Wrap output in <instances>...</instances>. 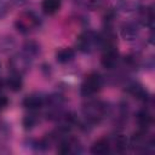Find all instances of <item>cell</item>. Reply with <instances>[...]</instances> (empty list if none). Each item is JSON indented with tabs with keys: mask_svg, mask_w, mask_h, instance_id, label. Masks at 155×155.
Here are the masks:
<instances>
[{
	"mask_svg": "<svg viewBox=\"0 0 155 155\" xmlns=\"http://www.w3.org/2000/svg\"><path fill=\"white\" fill-rule=\"evenodd\" d=\"M42 24L41 17L33 10H24L18 13L15 19V28L18 33L27 35L36 29H39Z\"/></svg>",
	"mask_w": 155,
	"mask_h": 155,
	"instance_id": "cell-2",
	"label": "cell"
},
{
	"mask_svg": "<svg viewBox=\"0 0 155 155\" xmlns=\"http://www.w3.org/2000/svg\"><path fill=\"white\" fill-rule=\"evenodd\" d=\"M110 142H111V149L114 148L116 153H125L130 148L128 138L124 133H120V132L116 133L114 138L110 139Z\"/></svg>",
	"mask_w": 155,
	"mask_h": 155,
	"instance_id": "cell-18",
	"label": "cell"
},
{
	"mask_svg": "<svg viewBox=\"0 0 155 155\" xmlns=\"http://www.w3.org/2000/svg\"><path fill=\"white\" fill-rule=\"evenodd\" d=\"M31 62H33V58H30L28 54H25L24 52L21 51V52H17L10 57L8 69L11 73L19 74L23 76L25 73L29 71V69L31 67Z\"/></svg>",
	"mask_w": 155,
	"mask_h": 155,
	"instance_id": "cell-6",
	"label": "cell"
},
{
	"mask_svg": "<svg viewBox=\"0 0 155 155\" xmlns=\"http://www.w3.org/2000/svg\"><path fill=\"white\" fill-rule=\"evenodd\" d=\"M4 86H5V81L0 79V94L2 93V90H4Z\"/></svg>",
	"mask_w": 155,
	"mask_h": 155,
	"instance_id": "cell-26",
	"label": "cell"
},
{
	"mask_svg": "<svg viewBox=\"0 0 155 155\" xmlns=\"http://www.w3.org/2000/svg\"><path fill=\"white\" fill-rule=\"evenodd\" d=\"M103 84L104 81L102 75L97 71H92L84 78L80 85V94L84 98H91L102 90Z\"/></svg>",
	"mask_w": 155,
	"mask_h": 155,
	"instance_id": "cell-4",
	"label": "cell"
},
{
	"mask_svg": "<svg viewBox=\"0 0 155 155\" xmlns=\"http://www.w3.org/2000/svg\"><path fill=\"white\" fill-rule=\"evenodd\" d=\"M109 103L98 98H87V101L81 107V113L85 121L90 125H96L107 119L110 114Z\"/></svg>",
	"mask_w": 155,
	"mask_h": 155,
	"instance_id": "cell-1",
	"label": "cell"
},
{
	"mask_svg": "<svg viewBox=\"0 0 155 155\" xmlns=\"http://www.w3.org/2000/svg\"><path fill=\"white\" fill-rule=\"evenodd\" d=\"M5 86L11 92H19L23 88V78H22V75L10 73V75L6 78Z\"/></svg>",
	"mask_w": 155,
	"mask_h": 155,
	"instance_id": "cell-17",
	"label": "cell"
},
{
	"mask_svg": "<svg viewBox=\"0 0 155 155\" xmlns=\"http://www.w3.org/2000/svg\"><path fill=\"white\" fill-rule=\"evenodd\" d=\"M46 98H47V94H44L41 92L29 93L22 99V107L25 108L27 110L38 111L46 105Z\"/></svg>",
	"mask_w": 155,
	"mask_h": 155,
	"instance_id": "cell-9",
	"label": "cell"
},
{
	"mask_svg": "<svg viewBox=\"0 0 155 155\" xmlns=\"http://www.w3.org/2000/svg\"><path fill=\"white\" fill-rule=\"evenodd\" d=\"M143 1L144 0H117V5L124 12H133L143 5Z\"/></svg>",
	"mask_w": 155,
	"mask_h": 155,
	"instance_id": "cell-21",
	"label": "cell"
},
{
	"mask_svg": "<svg viewBox=\"0 0 155 155\" xmlns=\"http://www.w3.org/2000/svg\"><path fill=\"white\" fill-rule=\"evenodd\" d=\"M102 56H101V65L107 70L115 69L120 63V53L117 50V45L108 46L102 48Z\"/></svg>",
	"mask_w": 155,
	"mask_h": 155,
	"instance_id": "cell-8",
	"label": "cell"
},
{
	"mask_svg": "<svg viewBox=\"0 0 155 155\" xmlns=\"http://www.w3.org/2000/svg\"><path fill=\"white\" fill-rule=\"evenodd\" d=\"M82 7L90 10V11H94V10H98L101 8L103 5H104V1L105 0H76Z\"/></svg>",
	"mask_w": 155,
	"mask_h": 155,
	"instance_id": "cell-24",
	"label": "cell"
},
{
	"mask_svg": "<svg viewBox=\"0 0 155 155\" xmlns=\"http://www.w3.org/2000/svg\"><path fill=\"white\" fill-rule=\"evenodd\" d=\"M153 114L148 108L144 107L136 113V122L140 130H149V127L153 125Z\"/></svg>",
	"mask_w": 155,
	"mask_h": 155,
	"instance_id": "cell-14",
	"label": "cell"
},
{
	"mask_svg": "<svg viewBox=\"0 0 155 155\" xmlns=\"http://www.w3.org/2000/svg\"><path fill=\"white\" fill-rule=\"evenodd\" d=\"M75 48L82 53H92L96 50L101 48V40H99V33L86 29L81 31L75 40Z\"/></svg>",
	"mask_w": 155,
	"mask_h": 155,
	"instance_id": "cell-3",
	"label": "cell"
},
{
	"mask_svg": "<svg viewBox=\"0 0 155 155\" xmlns=\"http://www.w3.org/2000/svg\"><path fill=\"white\" fill-rule=\"evenodd\" d=\"M19 2L21 0H0V21L4 19Z\"/></svg>",
	"mask_w": 155,
	"mask_h": 155,
	"instance_id": "cell-22",
	"label": "cell"
},
{
	"mask_svg": "<svg viewBox=\"0 0 155 155\" xmlns=\"http://www.w3.org/2000/svg\"><path fill=\"white\" fill-rule=\"evenodd\" d=\"M125 91H126V93H128L130 96H132L133 98H136L143 103H148L151 98L149 91L138 81H128L125 85Z\"/></svg>",
	"mask_w": 155,
	"mask_h": 155,
	"instance_id": "cell-10",
	"label": "cell"
},
{
	"mask_svg": "<svg viewBox=\"0 0 155 155\" xmlns=\"http://www.w3.org/2000/svg\"><path fill=\"white\" fill-rule=\"evenodd\" d=\"M117 17V13L115 11V8H109L107 10L104 17H103V22H104V29H113L115 19Z\"/></svg>",
	"mask_w": 155,
	"mask_h": 155,
	"instance_id": "cell-23",
	"label": "cell"
},
{
	"mask_svg": "<svg viewBox=\"0 0 155 155\" xmlns=\"http://www.w3.org/2000/svg\"><path fill=\"white\" fill-rule=\"evenodd\" d=\"M22 52L28 54L30 58H35L41 53V46L35 40H27L22 46Z\"/></svg>",
	"mask_w": 155,
	"mask_h": 155,
	"instance_id": "cell-20",
	"label": "cell"
},
{
	"mask_svg": "<svg viewBox=\"0 0 155 155\" xmlns=\"http://www.w3.org/2000/svg\"><path fill=\"white\" fill-rule=\"evenodd\" d=\"M75 57H76V51L73 47H61L56 51L54 54V58L59 64H68L73 62Z\"/></svg>",
	"mask_w": 155,
	"mask_h": 155,
	"instance_id": "cell-15",
	"label": "cell"
},
{
	"mask_svg": "<svg viewBox=\"0 0 155 155\" xmlns=\"http://www.w3.org/2000/svg\"><path fill=\"white\" fill-rule=\"evenodd\" d=\"M154 21H155V15L151 5H142L137 10V22L140 25L153 28Z\"/></svg>",
	"mask_w": 155,
	"mask_h": 155,
	"instance_id": "cell-11",
	"label": "cell"
},
{
	"mask_svg": "<svg viewBox=\"0 0 155 155\" xmlns=\"http://www.w3.org/2000/svg\"><path fill=\"white\" fill-rule=\"evenodd\" d=\"M111 151V142L110 138L102 137L94 140L90 148V153L93 155H105Z\"/></svg>",
	"mask_w": 155,
	"mask_h": 155,
	"instance_id": "cell-13",
	"label": "cell"
},
{
	"mask_svg": "<svg viewBox=\"0 0 155 155\" xmlns=\"http://www.w3.org/2000/svg\"><path fill=\"white\" fill-rule=\"evenodd\" d=\"M130 148L137 153H153L154 151V138L148 136V130H140L133 133L131 139H128Z\"/></svg>",
	"mask_w": 155,
	"mask_h": 155,
	"instance_id": "cell-5",
	"label": "cell"
},
{
	"mask_svg": "<svg viewBox=\"0 0 155 155\" xmlns=\"http://www.w3.org/2000/svg\"><path fill=\"white\" fill-rule=\"evenodd\" d=\"M62 7V0H42L41 10L46 16L56 15Z\"/></svg>",
	"mask_w": 155,
	"mask_h": 155,
	"instance_id": "cell-19",
	"label": "cell"
},
{
	"mask_svg": "<svg viewBox=\"0 0 155 155\" xmlns=\"http://www.w3.org/2000/svg\"><path fill=\"white\" fill-rule=\"evenodd\" d=\"M140 33V24L137 21H127L120 28V34L124 40L133 41L138 38Z\"/></svg>",
	"mask_w": 155,
	"mask_h": 155,
	"instance_id": "cell-12",
	"label": "cell"
},
{
	"mask_svg": "<svg viewBox=\"0 0 155 155\" xmlns=\"http://www.w3.org/2000/svg\"><path fill=\"white\" fill-rule=\"evenodd\" d=\"M40 121H41V116L39 114V110L38 111L29 110V113L24 115V117L22 120V125L25 131H31L40 124Z\"/></svg>",
	"mask_w": 155,
	"mask_h": 155,
	"instance_id": "cell-16",
	"label": "cell"
},
{
	"mask_svg": "<svg viewBox=\"0 0 155 155\" xmlns=\"http://www.w3.org/2000/svg\"><path fill=\"white\" fill-rule=\"evenodd\" d=\"M10 104V99L7 98V96H5V94H0V110H2V109H5L7 105Z\"/></svg>",
	"mask_w": 155,
	"mask_h": 155,
	"instance_id": "cell-25",
	"label": "cell"
},
{
	"mask_svg": "<svg viewBox=\"0 0 155 155\" xmlns=\"http://www.w3.org/2000/svg\"><path fill=\"white\" fill-rule=\"evenodd\" d=\"M56 145H57V151L63 155H68V154L74 155V154H80L82 151L80 140L73 136H69L68 133L64 134Z\"/></svg>",
	"mask_w": 155,
	"mask_h": 155,
	"instance_id": "cell-7",
	"label": "cell"
}]
</instances>
